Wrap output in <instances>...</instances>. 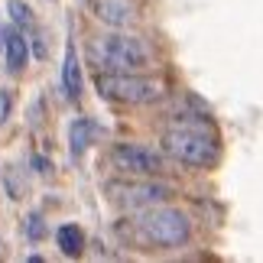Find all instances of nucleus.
Masks as SVG:
<instances>
[{
	"mask_svg": "<svg viewBox=\"0 0 263 263\" xmlns=\"http://www.w3.org/2000/svg\"><path fill=\"white\" fill-rule=\"evenodd\" d=\"M43 39H46V36L36 29V36H33V49H36V55H39V59H46V43H43Z\"/></svg>",
	"mask_w": 263,
	"mask_h": 263,
	"instance_id": "dca6fc26",
	"label": "nucleus"
},
{
	"mask_svg": "<svg viewBox=\"0 0 263 263\" xmlns=\"http://www.w3.org/2000/svg\"><path fill=\"white\" fill-rule=\"evenodd\" d=\"M7 7H10V13H13V20L20 26H33V10H29L23 0H10Z\"/></svg>",
	"mask_w": 263,
	"mask_h": 263,
	"instance_id": "f8f14e48",
	"label": "nucleus"
},
{
	"mask_svg": "<svg viewBox=\"0 0 263 263\" xmlns=\"http://www.w3.org/2000/svg\"><path fill=\"white\" fill-rule=\"evenodd\" d=\"M4 33H7V29H4V26H0V43H4Z\"/></svg>",
	"mask_w": 263,
	"mask_h": 263,
	"instance_id": "f3484780",
	"label": "nucleus"
},
{
	"mask_svg": "<svg viewBox=\"0 0 263 263\" xmlns=\"http://www.w3.org/2000/svg\"><path fill=\"white\" fill-rule=\"evenodd\" d=\"M110 163H114L120 173H130V176H156L159 169H163L159 153H153V149H146V146H137V143L114 146Z\"/></svg>",
	"mask_w": 263,
	"mask_h": 263,
	"instance_id": "423d86ee",
	"label": "nucleus"
},
{
	"mask_svg": "<svg viewBox=\"0 0 263 263\" xmlns=\"http://www.w3.org/2000/svg\"><path fill=\"white\" fill-rule=\"evenodd\" d=\"M163 146L169 156H176L179 163L189 166H211L218 159V146L205 130L195 127H173L163 134Z\"/></svg>",
	"mask_w": 263,
	"mask_h": 263,
	"instance_id": "20e7f679",
	"label": "nucleus"
},
{
	"mask_svg": "<svg viewBox=\"0 0 263 263\" xmlns=\"http://www.w3.org/2000/svg\"><path fill=\"white\" fill-rule=\"evenodd\" d=\"M7 189H10V195H13V198H23L26 195L23 185L16 182V169H7Z\"/></svg>",
	"mask_w": 263,
	"mask_h": 263,
	"instance_id": "2eb2a0df",
	"label": "nucleus"
},
{
	"mask_svg": "<svg viewBox=\"0 0 263 263\" xmlns=\"http://www.w3.org/2000/svg\"><path fill=\"white\" fill-rule=\"evenodd\" d=\"M110 198L117 205H130V208H149L156 201H166L173 195V189L163 185V182H153V179H143V182H110L107 185Z\"/></svg>",
	"mask_w": 263,
	"mask_h": 263,
	"instance_id": "39448f33",
	"label": "nucleus"
},
{
	"mask_svg": "<svg viewBox=\"0 0 263 263\" xmlns=\"http://www.w3.org/2000/svg\"><path fill=\"white\" fill-rule=\"evenodd\" d=\"M98 137V127H95V120H88V117H78L72 130H68V143H72V156H82L85 149L91 146V140Z\"/></svg>",
	"mask_w": 263,
	"mask_h": 263,
	"instance_id": "9d476101",
	"label": "nucleus"
},
{
	"mask_svg": "<svg viewBox=\"0 0 263 263\" xmlns=\"http://www.w3.org/2000/svg\"><path fill=\"white\" fill-rule=\"evenodd\" d=\"M95 85H98L101 98L117 101V104H149V101H156L163 95L159 82L130 75V72H101Z\"/></svg>",
	"mask_w": 263,
	"mask_h": 263,
	"instance_id": "7ed1b4c3",
	"label": "nucleus"
},
{
	"mask_svg": "<svg viewBox=\"0 0 263 263\" xmlns=\"http://www.w3.org/2000/svg\"><path fill=\"white\" fill-rule=\"evenodd\" d=\"M10 110H13V91H7V88H0V124H7V117H10Z\"/></svg>",
	"mask_w": 263,
	"mask_h": 263,
	"instance_id": "ddd939ff",
	"label": "nucleus"
},
{
	"mask_svg": "<svg viewBox=\"0 0 263 263\" xmlns=\"http://www.w3.org/2000/svg\"><path fill=\"white\" fill-rule=\"evenodd\" d=\"M26 234L33 237V240H43L46 237V224H43V218H39V215H33V218L26 221Z\"/></svg>",
	"mask_w": 263,
	"mask_h": 263,
	"instance_id": "4468645a",
	"label": "nucleus"
},
{
	"mask_svg": "<svg viewBox=\"0 0 263 263\" xmlns=\"http://www.w3.org/2000/svg\"><path fill=\"white\" fill-rule=\"evenodd\" d=\"M62 85H65V98L78 101L82 98V65H78V52L75 46H65V65H62Z\"/></svg>",
	"mask_w": 263,
	"mask_h": 263,
	"instance_id": "6e6552de",
	"label": "nucleus"
},
{
	"mask_svg": "<svg viewBox=\"0 0 263 263\" xmlns=\"http://www.w3.org/2000/svg\"><path fill=\"white\" fill-rule=\"evenodd\" d=\"M55 240H59V247H62L65 257H78L85 250V234H82L78 224H62L59 234H55Z\"/></svg>",
	"mask_w": 263,
	"mask_h": 263,
	"instance_id": "9b49d317",
	"label": "nucleus"
},
{
	"mask_svg": "<svg viewBox=\"0 0 263 263\" xmlns=\"http://www.w3.org/2000/svg\"><path fill=\"white\" fill-rule=\"evenodd\" d=\"M88 7H91V13H95L101 23L117 26V29H124V26H130L137 20L134 0H88Z\"/></svg>",
	"mask_w": 263,
	"mask_h": 263,
	"instance_id": "0eeeda50",
	"label": "nucleus"
},
{
	"mask_svg": "<svg viewBox=\"0 0 263 263\" xmlns=\"http://www.w3.org/2000/svg\"><path fill=\"white\" fill-rule=\"evenodd\" d=\"M137 234L143 237L146 244H156V247H179V244L189 240L192 224H189V218L182 215L179 208L149 205L143 215L137 218Z\"/></svg>",
	"mask_w": 263,
	"mask_h": 263,
	"instance_id": "f03ea898",
	"label": "nucleus"
},
{
	"mask_svg": "<svg viewBox=\"0 0 263 263\" xmlns=\"http://www.w3.org/2000/svg\"><path fill=\"white\" fill-rule=\"evenodd\" d=\"M4 49H7V68L10 72H23L29 59V43L20 33H4Z\"/></svg>",
	"mask_w": 263,
	"mask_h": 263,
	"instance_id": "1a4fd4ad",
	"label": "nucleus"
},
{
	"mask_svg": "<svg viewBox=\"0 0 263 263\" xmlns=\"http://www.w3.org/2000/svg\"><path fill=\"white\" fill-rule=\"evenodd\" d=\"M88 62L101 72H137L149 62V46L130 33H107L88 39Z\"/></svg>",
	"mask_w": 263,
	"mask_h": 263,
	"instance_id": "f257e3e1",
	"label": "nucleus"
}]
</instances>
